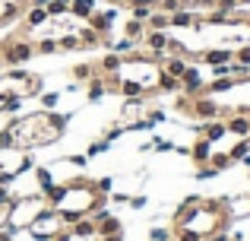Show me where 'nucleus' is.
<instances>
[{"instance_id":"obj_11","label":"nucleus","mask_w":250,"mask_h":241,"mask_svg":"<svg viewBox=\"0 0 250 241\" xmlns=\"http://www.w3.org/2000/svg\"><path fill=\"white\" fill-rule=\"evenodd\" d=\"M159 67L165 70V73H171V76H177V80H181L184 70L190 67V61H187V57H181V54H165V57L159 61Z\"/></svg>"},{"instance_id":"obj_10","label":"nucleus","mask_w":250,"mask_h":241,"mask_svg":"<svg viewBox=\"0 0 250 241\" xmlns=\"http://www.w3.org/2000/svg\"><path fill=\"white\" fill-rule=\"evenodd\" d=\"M212 153H215V149H212V143H209L206 136H200V140H193V143H190V153H187V155L196 162V165H206V162L212 159Z\"/></svg>"},{"instance_id":"obj_34","label":"nucleus","mask_w":250,"mask_h":241,"mask_svg":"<svg viewBox=\"0 0 250 241\" xmlns=\"http://www.w3.org/2000/svg\"><path fill=\"white\" fill-rule=\"evenodd\" d=\"M234 61H238V64H244V67H250V44H244V48H238V51H234Z\"/></svg>"},{"instance_id":"obj_23","label":"nucleus","mask_w":250,"mask_h":241,"mask_svg":"<svg viewBox=\"0 0 250 241\" xmlns=\"http://www.w3.org/2000/svg\"><path fill=\"white\" fill-rule=\"evenodd\" d=\"M228 155H231V162H234V165H238V162H244L247 155H250V136H241V140L234 143V149H231Z\"/></svg>"},{"instance_id":"obj_40","label":"nucleus","mask_w":250,"mask_h":241,"mask_svg":"<svg viewBox=\"0 0 250 241\" xmlns=\"http://www.w3.org/2000/svg\"><path fill=\"white\" fill-rule=\"evenodd\" d=\"M3 191H6V181H3V178H0V194H3Z\"/></svg>"},{"instance_id":"obj_29","label":"nucleus","mask_w":250,"mask_h":241,"mask_svg":"<svg viewBox=\"0 0 250 241\" xmlns=\"http://www.w3.org/2000/svg\"><path fill=\"white\" fill-rule=\"evenodd\" d=\"M102 38H104V35H98V32H95V29H89V25H85V29L80 32L83 48H98V44H102Z\"/></svg>"},{"instance_id":"obj_28","label":"nucleus","mask_w":250,"mask_h":241,"mask_svg":"<svg viewBox=\"0 0 250 241\" xmlns=\"http://www.w3.org/2000/svg\"><path fill=\"white\" fill-rule=\"evenodd\" d=\"M209 165H212L215 168V172H228V168H231L234 165V162H231V155H228V153H212V159H209Z\"/></svg>"},{"instance_id":"obj_2","label":"nucleus","mask_w":250,"mask_h":241,"mask_svg":"<svg viewBox=\"0 0 250 241\" xmlns=\"http://www.w3.org/2000/svg\"><path fill=\"white\" fill-rule=\"evenodd\" d=\"M44 210H48V200H44L42 194H32V197H16V200H13L10 225H6V229H13V232H25L38 216H42Z\"/></svg>"},{"instance_id":"obj_41","label":"nucleus","mask_w":250,"mask_h":241,"mask_svg":"<svg viewBox=\"0 0 250 241\" xmlns=\"http://www.w3.org/2000/svg\"><path fill=\"white\" fill-rule=\"evenodd\" d=\"M238 6H250V0H238Z\"/></svg>"},{"instance_id":"obj_32","label":"nucleus","mask_w":250,"mask_h":241,"mask_svg":"<svg viewBox=\"0 0 250 241\" xmlns=\"http://www.w3.org/2000/svg\"><path fill=\"white\" fill-rule=\"evenodd\" d=\"M111 187H114V178H98V181H95V191L104 194V197L111 194Z\"/></svg>"},{"instance_id":"obj_21","label":"nucleus","mask_w":250,"mask_h":241,"mask_svg":"<svg viewBox=\"0 0 250 241\" xmlns=\"http://www.w3.org/2000/svg\"><path fill=\"white\" fill-rule=\"evenodd\" d=\"M57 51H83L80 32H63V35L57 38Z\"/></svg>"},{"instance_id":"obj_7","label":"nucleus","mask_w":250,"mask_h":241,"mask_svg":"<svg viewBox=\"0 0 250 241\" xmlns=\"http://www.w3.org/2000/svg\"><path fill=\"white\" fill-rule=\"evenodd\" d=\"M190 114L196 121H215L222 118V105L215 102V95H196L193 105H190Z\"/></svg>"},{"instance_id":"obj_1","label":"nucleus","mask_w":250,"mask_h":241,"mask_svg":"<svg viewBox=\"0 0 250 241\" xmlns=\"http://www.w3.org/2000/svg\"><path fill=\"white\" fill-rule=\"evenodd\" d=\"M70 114H57V111H35V114H25V118H13V124L6 127L13 146L19 149H35V146H51L63 136L67 130Z\"/></svg>"},{"instance_id":"obj_14","label":"nucleus","mask_w":250,"mask_h":241,"mask_svg":"<svg viewBox=\"0 0 250 241\" xmlns=\"http://www.w3.org/2000/svg\"><path fill=\"white\" fill-rule=\"evenodd\" d=\"M121 67H124V57L114 54V51H108V54L102 57V64H98V73L102 76H114V73H121Z\"/></svg>"},{"instance_id":"obj_16","label":"nucleus","mask_w":250,"mask_h":241,"mask_svg":"<svg viewBox=\"0 0 250 241\" xmlns=\"http://www.w3.org/2000/svg\"><path fill=\"white\" fill-rule=\"evenodd\" d=\"M95 3H98V0H70V16L85 22V19L95 13Z\"/></svg>"},{"instance_id":"obj_13","label":"nucleus","mask_w":250,"mask_h":241,"mask_svg":"<svg viewBox=\"0 0 250 241\" xmlns=\"http://www.w3.org/2000/svg\"><path fill=\"white\" fill-rule=\"evenodd\" d=\"M234 86H238V80H234V76H215L212 83H206V89H203V92H206V95H222V92H231Z\"/></svg>"},{"instance_id":"obj_42","label":"nucleus","mask_w":250,"mask_h":241,"mask_svg":"<svg viewBox=\"0 0 250 241\" xmlns=\"http://www.w3.org/2000/svg\"><path fill=\"white\" fill-rule=\"evenodd\" d=\"M244 25H247V29H250V10H247V19H244Z\"/></svg>"},{"instance_id":"obj_27","label":"nucleus","mask_w":250,"mask_h":241,"mask_svg":"<svg viewBox=\"0 0 250 241\" xmlns=\"http://www.w3.org/2000/svg\"><path fill=\"white\" fill-rule=\"evenodd\" d=\"M61 95H63V92H57V89H54V92H38V102H42V111H54V108L61 105Z\"/></svg>"},{"instance_id":"obj_31","label":"nucleus","mask_w":250,"mask_h":241,"mask_svg":"<svg viewBox=\"0 0 250 241\" xmlns=\"http://www.w3.org/2000/svg\"><path fill=\"white\" fill-rule=\"evenodd\" d=\"M215 175H219V172H215V168L209 165V162H206V165H200V168H196V181H209V178H215Z\"/></svg>"},{"instance_id":"obj_19","label":"nucleus","mask_w":250,"mask_h":241,"mask_svg":"<svg viewBox=\"0 0 250 241\" xmlns=\"http://www.w3.org/2000/svg\"><path fill=\"white\" fill-rule=\"evenodd\" d=\"M95 64H73V70H70V80L73 83H89L92 76H95Z\"/></svg>"},{"instance_id":"obj_12","label":"nucleus","mask_w":250,"mask_h":241,"mask_svg":"<svg viewBox=\"0 0 250 241\" xmlns=\"http://www.w3.org/2000/svg\"><path fill=\"white\" fill-rule=\"evenodd\" d=\"M85 89H89V92H85V99H89V102H102L104 95H108V80L95 70V76L85 83Z\"/></svg>"},{"instance_id":"obj_39","label":"nucleus","mask_w":250,"mask_h":241,"mask_svg":"<svg viewBox=\"0 0 250 241\" xmlns=\"http://www.w3.org/2000/svg\"><path fill=\"white\" fill-rule=\"evenodd\" d=\"M111 6H127V0H108Z\"/></svg>"},{"instance_id":"obj_37","label":"nucleus","mask_w":250,"mask_h":241,"mask_svg":"<svg viewBox=\"0 0 250 241\" xmlns=\"http://www.w3.org/2000/svg\"><path fill=\"white\" fill-rule=\"evenodd\" d=\"M13 235H16L13 229H0V241H13Z\"/></svg>"},{"instance_id":"obj_33","label":"nucleus","mask_w":250,"mask_h":241,"mask_svg":"<svg viewBox=\"0 0 250 241\" xmlns=\"http://www.w3.org/2000/svg\"><path fill=\"white\" fill-rule=\"evenodd\" d=\"M149 238H152V241H171V238H174V232H171V229H152V232H149Z\"/></svg>"},{"instance_id":"obj_15","label":"nucleus","mask_w":250,"mask_h":241,"mask_svg":"<svg viewBox=\"0 0 250 241\" xmlns=\"http://www.w3.org/2000/svg\"><path fill=\"white\" fill-rule=\"evenodd\" d=\"M171 29V13H162V10H152L146 19V32H165Z\"/></svg>"},{"instance_id":"obj_6","label":"nucleus","mask_w":250,"mask_h":241,"mask_svg":"<svg viewBox=\"0 0 250 241\" xmlns=\"http://www.w3.org/2000/svg\"><path fill=\"white\" fill-rule=\"evenodd\" d=\"M222 206H225V216L231 219V222L247 219L250 216V191H234V194H228V197H222Z\"/></svg>"},{"instance_id":"obj_24","label":"nucleus","mask_w":250,"mask_h":241,"mask_svg":"<svg viewBox=\"0 0 250 241\" xmlns=\"http://www.w3.org/2000/svg\"><path fill=\"white\" fill-rule=\"evenodd\" d=\"M111 149V140H104V136H98V140H92L89 146H85V159H95V155L108 153Z\"/></svg>"},{"instance_id":"obj_17","label":"nucleus","mask_w":250,"mask_h":241,"mask_svg":"<svg viewBox=\"0 0 250 241\" xmlns=\"http://www.w3.org/2000/svg\"><path fill=\"white\" fill-rule=\"evenodd\" d=\"M155 92H165V95H177V92H181V80L162 70V73H159V83H155Z\"/></svg>"},{"instance_id":"obj_18","label":"nucleus","mask_w":250,"mask_h":241,"mask_svg":"<svg viewBox=\"0 0 250 241\" xmlns=\"http://www.w3.org/2000/svg\"><path fill=\"white\" fill-rule=\"evenodd\" d=\"M70 235L73 238H95V222H92V216H83L80 222L70 225Z\"/></svg>"},{"instance_id":"obj_26","label":"nucleus","mask_w":250,"mask_h":241,"mask_svg":"<svg viewBox=\"0 0 250 241\" xmlns=\"http://www.w3.org/2000/svg\"><path fill=\"white\" fill-rule=\"evenodd\" d=\"M35 54H57V38H51V35L35 38Z\"/></svg>"},{"instance_id":"obj_4","label":"nucleus","mask_w":250,"mask_h":241,"mask_svg":"<svg viewBox=\"0 0 250 241\" xmlns=\"http://www.w3.org/2000/svg\"><path fill=\"white\" fill-rule=\"evenodd\" d=\"M22 172H32L29 149H19V146H3L0 149V178L10 184V181L19 178Z\"/></svg>"},{"instance_id":"obj_36","label":"nucleus","mask_w":250,"mask_h":241,"mask_svg":"<svg viewBox=\"0 0 250 241\" xmlns=\"http://www.w3.org/2000/svg\"><path fill=\"white\" fill-rule=\"evenodd\" d=\"M130 206H133V210H143V206H146V194H136V197H130Z\"/></svg>"},{"instance_id":"obj_38","label":"nucleus","mask_w":250,"mask_h":241,"mask_svg":"<svg viewBox=\"0 0 250 241\" xmlns=\"http://www.w3.org/2000/svg\"><path fill=\"white\" fill-rule=\"evenodd\" d=\"M102 241H124V232H114V235H108V238H102Z\"/></svg>"},{"instance_id":"obj_9","label":"nucleus","mask_w":250,"mask_h":241,"mask_svg":"<svg viewBox=\"0 0 250 241\" xmlns=\"http://www.w3.org/2000/svg\"><path fill=\"white\" fill-rule=\"evenodd\" d=\"M114 92H121L124 99H146V89H143V83L130 80V76H117Z\"/></svg>"},{"instance_id":"obj_25","label":"nucleus","mask_w":250,"mask_h":241,"mask_svg":"<svg viewBox=\"0 0 250 241\" xmlns=\"http://www.w3.org/2000/svg\"><path fill=\"white\" fill-rule=\"evenodd\" d=\"M48 16L57 19V16H70V0H48Z\"/></svg>"},{"instance_id":"obj_30","label":"nucleus","mask_w":250,"mask_h":241,"mask_svg":"<svg viewBox=\"0 0 250 241\" xmlns=\"http://www.w3.org/2000/svg\"><path fill=\"white\" fill-rule=\"evenodd\" d=\"M171 232H174V241H206L203 235H196L193 229H187V225H174Z\"/></svg>"},{"instance_id":"obj_3","label":"nucleus","mask_w":250,"mask_h":241,"mask_svg":"<svg viewBox=\"0 0 250 241\" xmlns=\"http://www.w3.org/2000/svg\"><path fill=\"white\" fill-rule=\"evenodd\" d=\"M32 57H35V38H29V35H10V38H0V64H3V67L29 64Z\"/></svg>"},{"instance_id":"obj_20","label":"nucleus","mask_w":250,"mask_h":241,"mask_svg":"<svg viewBox=\"0 0 250 241\" xmlns=\"http://www.w3.org/2000/svg\"><path fill=\"white\" fill-rule=\"evenodd\" d=\"M143 35H146V22H140V19H133V16H130L127 22H124V38L143 42Z\"/></svg>"},{"instance_id":"obj_43","label":"nucleus","mask_w":250,"mask_h":241,"mask_svg":"<svg viewBox=\"0 0 250 241\" xmlns=\"http://www.w3.org/2000/svg\"><path fill=\"white\" fill-rule=\"evenodd\" d=\"M247 178H250V168H247Z\"/></svg>"},{"instance_id":"obj_22","label":"nucleus","mask_w":250,"mask_h":241,"mask_svg":"<svg viewBox=\"0 0 250 241\" xmlns=\"http://www.w3.org/2000/svg\"><path fill=\"white\" fill-rule=\"evenodd\" d=\"M10 210H13V194H10V187H6V191L0 194V229L10 225Z\"/></svg>"},{"instance_id":"obj_8","label":"nucleus","mask_w":250,"mask_h":241,"mask_svg":"<svg viewBox=\"0 0 250 241\" xmlns=\"http://www.w3.org/2000/svg\"><path fill=\"white\" fill-rule=\"evenodd\" d=\"M121 16V10H117V6H108V10H102V13H92L89 19H85V25H89V29H95L98 35H111V29H114V19Z\"/></svg>"},{"instance_id":"obj_35","label":"nucleus","mask_w":250,"mask_h":241,"mask_svg":"<svg viewBox=\"0 0 250 241\" xmlns=\"http://www.w3.org/2000/svg\"><path fill=\"white\" fill-rule=\"evenodd\" d=\"M212 3H215V10H222V13L238 10V0H212Z\"/></svg>"},{"instance_id":"obj_5","label":"nucleus","mask_w":250,"mask_h":241,"mask_svg":"<svg viewBox=\"0 0 250 241\" xmlns=\"http://www.w3.org/2000/svg\"><path fill=\"white\" fill-rule=\"evenodd\" d=\"M63 229H67V222L61 219V213H57L54 206H48V210H44L42 216H38L25 232H29V235L35 238V241H54Z\"/></svg>"}]
</instances>
